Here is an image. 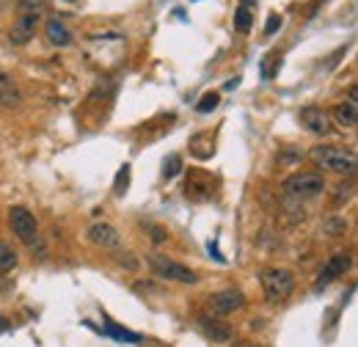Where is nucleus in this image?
Listing matches in <instances>:
<instances>
[{"label":"nucleus","instance_id":"f257e3e1","mask_svg":"<svg viewBox=\"0 0 358 347\" xmlns=\"http://www.w3.org/2000/svg\"><path fill=\"white\" fill-rule=\"evenodd\" d=\"M309 157L326 168V171H334V174H353L356 171V152L353 149H345V146H334V143H323V146H314L309 152Z\"/></svg>","mask_w":358,"mask_h":347},{"label":"nucleus","instance_id":"f03ea898","mask_svg":"<svg viewBox=\"0 0 358 347\" xmlns=\"http://www.w3.org/2000/svg\"><path fill=\"white\" fill-rule=\"evenodd\" d=\"M262 290H265L267 304H273V306L284 304L292 295V290H295L292 270H284V268H267V270H262Z\"/></svg>","mask_w":358,"mask_h":347},{"label":"nucleus","instance_id":"7ed1b4c3","mask_svg":"<svg viewBox=\"0 0 358 347\" xmlns=\"http://www.w3.org/2000/svg\"><path fill=\"white\" fill-rule=\"evenodd\" d=\"M281 190L292 199H314L326 190V179L320 174H292L284 179Z\"/></svg>","mask_w":358,"mask_h":347},{"label":"nucleus","instance_id":"20e7f679","mask_svg":"<svg viewBox=\"0 0 358 347\" xmlns=\"http://www.w3.org/2000/svg\"><path fill=\"white\" fill-rule=\"evenodd\" d=\"M147 262H149V268H152L160 279H169V281H177V284H196V281H198L196 270H190V268L179 265V262L169 259V257L152 254V257H147Z\"/></svg>","mask_w":358,"mask_h":347},{"label":"nucleus","instance_id":"39448f33","mask_svg":"<svg viewBox=\"0 0 358 347\" xmlns=\"http://www.w3.org/2000/svg\"><path fill=\"white\" fill-rule=\"evenodd\" d=\"M8 226H11V232H14L25 246H33V240H36V235H39V224H36V218L30 215V210H25V207H11V210H8Z\"/></svg>","mask_w":358,"mask_h":347},{"label":"nucleus","instance_id":"423d86ee","mask_svg":"<svg viewBox=\"0 0 358 347\" xmlns=\"http://www.w3.org/2000/svg\"><path fill=\"white\" fill-rule=\"evenodd\" d=\"M41 14H44V11H19V17L14 19V25H11V30H8L11 44H17V47L28 44V41L36 36V28H39V22H41Z\"/></svg>","mask_w":358,"mask_h":347},{"label":"nucleus","instance_id":"0eeeda50","mask_svg":"<svg viewBox=\"0 0 358 347\" xmlns=\"http://www.w3.org/2000/svg\"><path fill=\"white\" fill-rule=\"evenodd\" d=\"M245 306V295L240 293V290H220V293H215L212 298H209V309H212V315H234V312H240Z\"/></svg>","mask_w":358,"mask_h":347},{"label":"nucleus","instance_id":"6e6552de","mask_svg":"<svg viewBox=\"0 0 358 347\" xmlns=\"http://www.w3.org/2000/svg\"><path fill=\"white\" fill-rule=\"evenodd\" d=\"M298 119H301V124H303L309 132H314V135H328V132L334 130L331 116H328L323 108H317V105L303 108V110L298 113Z\"/></svg>","mask_w":358,"mask_h":347},{"label":"nucleus","instance_id":"1a4fd4ad","mask_svg":"<svg viewBox=\"0 0 358 347\" xmlns=\"http://www.w3.org/2000/svg\"><path fill=\"white\" fill-rule=\"evenodd\" d=\"M86 237H88V243H91V246H97V248H108V251H113V248H119V246H122V235H119L111 224H94V226H88Z\"/></svg>","mask_w":358,"mask_h":347},{"label":"nucleus","instance_id":"9d476101","mask_svg":"<svg viewBox=\"0 0 358 347\" xmlns=\"http://www.w3.org/2000/svg\"><path fill=\"white\" fill-rule=\"evenodd\" d=\"M348 268H350V254H345V251L334 254V257L326 262V268L320 270V276H317V287H328L334 279L345 276V273H348Z\"/></svg>","mask_w":358,"mask_h":347},{"label":"nucleus","instance_id":"9b49d317","mask_svg":"<svg viewBox=\"0 0 358 347\" xmlns=\"http://www.w3.org/2000/svg\"><path fill=\"white\" fill-rule=\"evenodd\" d=\"M44 36H47V41H50L53 47H66V44H72V30H69L58 17H50V19H47Z\"/></svg>","mask_w":358,"mask_h":347},{"label":"nucleus","instance_id":"f8f14e48","mask_svg":"<svg viewBox=\"0 0 358 347\" xmlns=\"http://www.w3.org/2000/svg\"><path fill=\"white\" fill-rule=\"evenodd\" d=\"M256 3L259 0H240L237 8H234V30L237 33H248L251 25H254V17H256Z\"/></svg>","mask_w":358,"mask_h":347},{"label":"nucleus","instance_id":"ddd939ff","mask_svg":"<svg viewBox=\"0 0 358 347\" xmlns=\"http://www.w3.org/2000/svg\"><path fill=\"white\" fill-rule=\"evenodd\" d=\"M22 102V94H19V86L14 83L11 75L0 72V108H17Z\"/></svg>","mask_w":358,"mask_h":347},{"label":"nucleus","instance_id":"4468645a","mask_svg":"<svg viewBox=\"0 0 358 347\" xmlns=\"http://www.w3.org/2000/svg\"><path fill=\"white\" fill-rule=\"evenodd\" d=\"M334 121L342 127V130H356L358 124V105L353 99H348V102H339L337 108H334Z\"/></svg>","mask_w":358,"mask_h":347},{"label":"nucleus","instance_id":"2eb2a0df","mask_svg":"<svg viewBox=\"0 0 358 347\" xmlns=\"http://www.w3.org/2000/svg\"><path fill=\"white\" fill-rule=\"evenodd\" d=\"M198 328L212 339V342H229L232 339V331L223 326V323H218V320H209V317H198Z\"/></svg>","mask_w":358,"mask_h":347},{"label":"nucleus","instance_id":"dca6fc26","mask_svg":"<svg viewBox=\"0 0 358 347\" xmlns=\"http://www.w3.org/2000/svg\"><path fill=\"white\" fill-rule=\"evenodd\" d=\"M14 268H17V254H14V248L6 246V243H0V273L6 276V273H11Z\"/></svg>","mask_w":358,"mask_h":347},{"label":"nucleus","instance_id":"f3484780","mask_svg":"<svg viewBox=\"0 0 358 347\" xmlns=\"http://www.w3.org/2000/svg\"><path fill=\"white\" fill-rule=\"evenodd\" d=\"M218 102H220V94H218V91H207V94L198 99L196 110H198V113H212V110L218 108Z\"/></svg>","mask_w":358,"mask_h":347},{"label":"nucleus","instance_id":"a211bd4d","mask_svg":"<svg viewBox=\"0 0 358 347\" xmlns=\"http://www.w3.org/2000/svg\"><path fill=\"white\" fill-rule=\"evenodd\" d=\"M130 171H133V168H130L127 163L119 168V174H116V182H113V193H116V196H124V190L130 188Z\"/></svg>","mask_w":358,"mask_h":347},{"label":"nucleus","instance_id":"6ab92c4d","mask_svg":"<svg viewBox=\"0 0 358 347\" xmlns=\"http://www.w3.org/2000/svg\"><path fill=\"white\" fill-rule=\"evenodd\" d=\"M179 171H182V157H179V155L166 157V163H163V177H166V179H174Z\"/></svg>","mask_w":358,"mask_h":347},{"label":"nucleus","instance_id":"aec40b11","mask_svg":"<svg viewBox=\"0 0 358 347\" xmlns=\"http://www.w3.org/2000/svg\"><path fill=\"white\" fill-rule=\"evenodd\" d=\"M108 331H111V337H113V339H119V342H133V345H135V342H141V337H138V334L122 331V328H116V326H111Z\"/></svg>","mask_w":358,"mask_h":347},{"label":"nucleus","instance_id":"412c9836","mask_svg":"<svg viewBox=\"0 0 358 347\" xmlns=\"http://www.w3.org/2000/svg\"><path fill=\"white\" fill-rule=\"evenodd\" d=\"M17 8L19 11H44V0H19Z\"/></svg>","mask_w":358,"mask_h":347},{"label":"nucleus","instance_id":"4be33fe9","mask_svg":"<svg viewBox=\"0 0 358 347\" xmlns=\"http://www.w3.org/2000/svg\"><path fill=\"white\" fill-rule=\"evenodd\" d=\"M281 28V17L279 14H270V19H267V25H265V33L270 36V33H276Z\"/></svg>","mask_w":358,"mask_h":347},{"label":"nucleus","instance_id":"5701e85b","mask_svg":"<svg viewBox=\"0 0 358 347\" xmlns=\"http://www.w3.org/2000/svg\"><path fill=\"white\" fill-rule=\"evenodd\" d=\"M8 326H11V323H8V317H3V315H0V334H3V331H8Z\"/></svg>","mask_w":358,"mask_h":347},{"label":"nucleus","instance_id":"b1692460","mask_svg":"<svg viewBox=\"0 0 358 347\" xmlns=\"http://www.w3.org/2000/svg\"><path fill=\"white\" fill-rule=\"evenodd\" d=\"M237 83H240V77H234V80H229V83H226L223 88H226V91H232V88H237Z\"/></svg>","mask_w":358,"mask_h":347}]
</instances>
